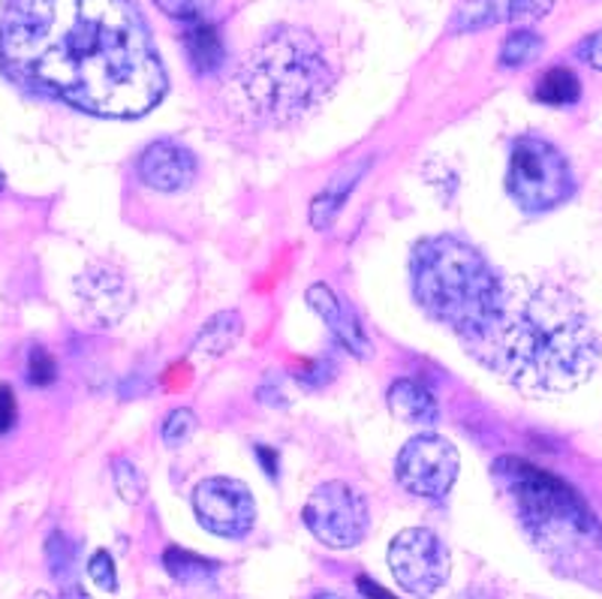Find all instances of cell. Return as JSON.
<instances>
[{
    "instance_id": "22",
    "label": "cell",
    "mask_w": 602,
    "mask_h": 599,
    "mask_svg": "<svg viewBox=\"0 0 602 599\" xmlns=\"http://www.w3.org/2000/svg\"><path fill=\"white\" fill-rule=\"evenodd\" d=\"M196 431V416L194 410H172L169 416H166V422H163V443L166 446H172V449H178V446H184V443L194 437Z\"/></svg>"
},
{
    "instance_id": "3",
    "label": "cell",
    "mask_w": 602,
    "mask_h": 599,
    "mask_svg": "<svg viewBox=\"0 0 602 599\" xmlns=\"http://www.w3.org/2000/svg\"><path fill=\"white\" fill-rule=\"evenodd\" d=\"M409 272L422 311L452 328L461 344L477 338L501 305L503 281L485 257L461 238H422L413 248Z\"/></svg>"
},
{
    "instance_id": "12",
    "label": "cell",
    "mask_w": 602,
    "mask_h": 599,
    "mask_svg": "<svg viewBox=\"0 0 602 599\" xmlns=\"http://www.w3.org/2000/svg\"><path fill=\"white\" fill-rule=\"evenodd\" d=\"M136 172L139 178L149 184L151 190L178 193L194 184L196 157L190 154V148H184L182 142L160 139V142H151V145L139 154Z\"/></svg>"
},
{
    "instance_id": "7",
    "label": "cell",
    "mask_w": 602,
    "mask_h": 599,
    "mask_svg": "<svg viewBox=\"0 0 602 599\" xmlns=\"http://www.w3.org/2000/svg\"><path fill=\"white\" fill-rule=\"evenodd\" d=\"M368 503L347 482H326L319 486L305 507L307 531L329 548H352L368 533Z\"/></svg>"
},
{
    "instance_id": "16",
    "label": "cell",
    "mask_w": 602,
    "mask_h": 599,
    "mask_svg": "<svg viewBox=\"0 0 602 599\" xmlns=\"http://www.w3.org/2000/svg\"><path fill=\"white\" fill-rule=\"evenodd\" d=\"M187 46H190V61L196 64L199 73H215L223 61V46L217 36L215 24L205 19H194L187 28Z\"/></svg>"
},
{
    "instance_id": "17",
    "label": "cell",
    "mask_w": 602,
    "mask_h": 599,
    "mask_svg": "<svg viewBox=\"0 0 602 599\" xmlns=\"http://www.w3.org/2000/svg\"><path fill=\"white\" fill-rule=\"evenodd\" d=\"M581 97L579 76L569 67H551L536 85V100L548 106H572Z\"/></svg>"
},
{
    "instance_id": "8",
    "label": "cell",
    "mask_w": 602,
    "mask_h": 599,
    "mask_svg": "<svg viewBox=\"0 0 602 599\" xmlns=\"http://www.w3.org/2000/svg\"><path fill=\"white\" fill-rule=\"evenodd\" d=\"M388 566L398 585L409 593H434L449 578L446 543L428 527L401 531L388 545Z\"/></svg>"
},
{
    "instance_id": "25",
    "label": "cell",
    "mask_w": 602,
    "mask_h": 599,
    "mask_svg": "<svg viewBox=\"0 0 602 599\" xmlns=\"http://www.w3.org/2000/svg\"><path fill=\"white\" fill-rule=\"evenodd\" d=\"M55 359H52L43 347H34V350H31V359H28V380L34 385H48L55 383Z\"/></svg>"
},
{
    "instance_id": "18",
    "label": "cell",
    "mask_w": 602,
    "mask_h": 599,
    "mask_svg": "<svg viewBox=\"0 0 602 599\" xmlns=\"http://www.w3.org/2000/svg\"><path fill=\"white\" fill-rule=\"evenodd\" d=\"M362 172H364L362 166H355V170H352V175L350 172H347V175H341L338 182L331 184L329 190L314 199V205H310V224H314V227L317 229L331 227V220L338 217L341 205L347 203V196H350L352 184L359 182V175H362Z\"/></svg>"
},
{
    "instance_id": "19",
    "label": "cell",
    "mask_w": 602,
    "mask_h": 599,
    "mask_svg": "<svg viewBox=\"0 0 602 599\" xmlns=\"http://www.w3.org/2000/svg\"><path fill=\"white\" fill-rule=\"evenodd\" d=\"M497 0H464L452 15V34H467V31H482L497 22Z\"/></svg>"
},
{
    "instance_id": "9",
    "label": "cell",
    "mask_w": 602,
    "mask_h": 599,
    "mask_svg": "<svg viewBox=\"0 0 602 599\" xmlns=\"http://www.w3.org/2000/svg\"><path fill=\"white\" fill-rule=\"evenodd\" d=\"M194 509L205 531L223 536V540L248 536L256 521V500H253L251 488L229 476H215V479L199 482L194 491Z\"/></svg>"
},
{
    "instance_id": "1",
    "label": "cell",
    "mask_w": 602,
    "mask_h": 599,
    "mask_svg": "<svg viewBox=\"0 0 602 599\" xmlns=\"http://www.w3.org/2000/svg\"><path fill=\"white\" fill-rule=\"evenodd\" d=\"M0 69L28 91L102 118L145 115L166 94L133 0H7Z\"/></svg>"
},
{
    "instance_id": "23",
    "label": "cell",
    "mask_w": 602,
    "mask_h": 599,
    "mask_svg": "<svg viewBox=\"0 0 602 599\" xmlns=\"http://www.w3.org/2000/svg\"><path fill=\"white\" fill-rule=\"evenodd\" d=\"M557 0H510V22L512 24H534L539 19H546L548 12L555 10Z\"/></svg>"
},
{
    "instance_id": "21",
    "label": "cell",
    "mask_w": 602,
    "mask_h": 599,
    "mask_svg": "<svg viewBox=\"0 0 602 599\" xmlns=\"http://www.w3.org/2000/svg\"><path fill=\"white\" fill-rule=\"evenodd\" d=\"M112 473H114V488H118V494H121L127 503H139L142 494H145V476L139 473L136 464L127 461V458H114Z\"/></svg>"
},
{
    "instance_id": "24",
    "label": "cell",
    "mask_w": 602,
    "mask_h": 599,
    "mask_svg": "<svg viewBox=\"0 0 602 599\" xmlns=\"http://www.w3.org/2000/svg\"><path fill=\"white\" fill-rule=\"evenodd\" d=\"M154 3H157L163 12L175 15V19H184V22L205 19V15L217 7V0H154Z\"/></svg>"
},
{
    "instance_id": "4",
    "label": "cell",
    "mask_w": 602,
    "mask_h": 599,
    "mask_svg": "<svg viewBox=\"0 0 602 599\" xmlns=\"http://www.w3.org/2000/svg\"><path fill=\"white\" fill-rule=\"evenodd\" d=\"M241 85L262 118L296 121L326 97L331 67L317 36L302 28H277L253 48Z\"/></svg>"
},
{
    "instance_id": "26",
    "label": "cell",
    "mask_w": 602,
    "mask_h": 599,
    "mask_svg": "<svg viewBox=\"0 0 602 599\" xmlns=\"http://www.w3.org/2000/svg\"><path fill=\"white\" fill-rule=\"evenodd\" d=\"M88 576L94 578V585L100 590H114L118 588V576H114V564L112 557L106 552H97L88 560Z\"/></svg>"
},
{
    "instance_id": "13",
    "label": "cell",
    "mask_w": 602,
    "mask_h": 599,
    "mask_svg": "<svg viewBox=\"0 0 602 599\" xmlns=\"http://www.w3.org/2000/svg\"><path fill=\"white\" fill-rule=\"evenodd\" d=\"M307 305L314 307L319 317L326 319V326L338 335V340H341L352 356H359V359H368V356H371V344L364 338L362 326L355 323L352 314L343 311V305L338 302V295L331 293V286H326V283H314V286L307 290Z\"/></svg>"
},
{
    "instance_id": "2",
    "label": "cell",
    "mask_w": 602,
    "mask_h": 599,
    "mask_svg": "<svg viewBox=\"0 0 602 599\" xmlns=\"http://www.w3.org/2000/svg\"><path fill=\"white\" fill-rule=\"evenodd\" d=\"M470 356L524 395H560L591 380L600 362V335L579 295L555 281H503L501 305Z\"/></svg>"
},
{
    "instance_id": "6",
    "label": "cell",
    "mask_w": 602,
    "mask_h": 599,
    "mask_svg": "<svg viewBox=\"0 0 602 599\" xmlns=\"http://www.w3.org/2000/svg\"><path fill=\"white\" fill-rule=\"evenodd\" d=\"M572 172L567 157L551 142L522 137L512 142L506 190L527 215H543L572 196Z\"/></svg>"
},
{
    "instance_id": "11",
    "label": "cell",
    "mask_w": 602,
    "mask_h": 599,
    "mask_svg": "<svg viewBox=\"0 0 602 599\" xmlns=\"http://www.w3.org/2000/svg\"><path fill=\"white\" fill-rule=\"evenodd\" d=\"M76 298L81 314L91 319L94 326H114L133 305V290L127 277L114 265L94 262L76 277Z\"/></svg>"
},
{
    "instance_id": "5",
    "label": "cell",
    "mask_w": 602,
    "mask_h": 599,
    "mask_svg": "<svg viewBox=\"0 0 602 599\" xmlns=\"http://www.w3.org/2000/svg\"><path fill=\"white\" fill-rule=\"evenodd\" d=\"M494 473L501 476L503 486L510 488L524 521L534 531H572L581 540H600L602 527L593 519L588 503L579 498L576 488H569L563 479H557L548 470H539L534 464L518 461V458H501Z\"/></svg>"
},
{
    "instance_id": "20",
    "label": "cell",
    "mask_w": 602,
    "mask_h": 599,
    "mask_svg": "<svg viewBox=\"0 0 602 599\" xmlns=\"http://www.w3.org/2000/svg\"><path fill=\"white\" fill-rule=\"evenodd\" d=\"M539 55H543V36H536L534 31H515L503 43L501 64L503 67H524V64H530Z\"/></svg>"
},
{
    "instance_id": "14",
    "label": "cell",
    "mask_w": 602,
    "mask_h": 599,
    "mask_svg": "<svg viewBox=\"0 0 602 599\" xmlns=\"http://www.w3.org/2000/svg\"><path fill=\"white\" fill-rule=\"evenodd\" d=\"M388 410L413 425H431L437 413V397L416 380H398L388 389Z\"/></svg>"
},
{
    "instance_id": "15",
    "label": "cell",
    "mask_w": 602,
    "mask_h": 599,
    "mask_svg": "<svg viewBox=\"0 0 602 599\" xmlns=\"http://www.w3.org/2000/svg\"><path fill=\"white\" fill-rule=\"evenodd\" d=\"M241 335V317L236 311H220L215 317L208 319L203 328H199V335L194 340V356L196 359H217V356H223V352L239 340Z\"/></svg>"
},
{
    "instance_id": "10",
    "label": "cell",
    "mask_w": 602,
    "mask_h": 599,
    "mask_svg": "<svg viewBox=\"0 0 602 599\" xmlns=\"http://www.w3.org/2000/svg\"><path fill=\"white\" fill-rule=\"evenodd\" d=\"M398 482L416 498H444L458 476V453L446 437L419 434L401 449L395 464Z\"/></svg>"
},
{
    "instance_id": "27",
    "label": "cell",
    "mask_w": 602,
    "mask_h": 599,
    "mask_svg": "<svg viewBox=\"0 0 602 599\" xmlns=\"http://www.w3.org/2000/svg\"><path fill=\"white\" fill-rule=\"evenodd\" d=\"M15 425V395L7 383H0V434H7Z\"/></svg>"
},
{
    "instance_id": "28",
    "label": "cell",
    "mask_w": 602,
    "mask_h": 599,
    "mask_svg": "<svg viewBox=\"0 0 602 599\" xmlns=\"http://www.w3.org/2000/svg\"><path fill=\"white\" fill-rule=\"evenodd\" d=\"M579 55L584 57L593 69H602V31L600 34H593L591 40H584V43H581Z\"/></svg>"
}]
</instances>
